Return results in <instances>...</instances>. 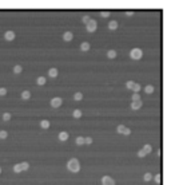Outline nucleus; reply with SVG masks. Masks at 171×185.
<instances>
[{"mask_svg": "<svg viewBox=\"0 0 171 185\" xmlns=\"http://www.w3.org/2000/svg\"><path fill=\"white\" fill-rule=\"evenodd\" d=\"M79 168H80V165H79V161L78 160H71L70 162H68V169L71 170V172H78L79 170Z\"/></svg>", "mask_w": 171, "mask_h": 185, "instance_id": "1", "label": "nucleus"}, {"mask_svg": "<svg viewBox=\"0 0 171 185\" xmlns=\"http://www.w3.org/2000/svg\"><path fill=\"white\" fill-rule=\"evenodd\" d=\"M130 56H131L132 59H140V58L143 56V51H142L140 48H132V50L130 51Z\"/></svg>", "mask_w": 171, "mask_h": 185, "instance_id": "2", "label": "nucleus"}, {"mask_svg": "<svg viewBox=\"0 0 171 185\" xmlns=\"http://www.w3.org/2000/svg\"><path fill=\"white\" fill-rule=\"evenodd\" d=\"M86 28H87V31L88 32H94V31H96V28H98V23H96V20H92V19H90V22L86 24Z\"/></svg>", "mask_w": 171, "mask_h": 185, "instance_id": "3", "label": "nucleus"}, {"mask_svg": "<svg viewBox=\"0 0 171 185\" xmlns=\"http://www.w3.org/2000/svg\"><path fill=\"white\" fill-rule=\"evenodd\" d=\"M28 169V164L27 162H21V164H17L15 166V172H21V170H26Z\"/></svg>", "mask_w": 171, "mask_h": 185, "instance_id": "4", "label": "nucleus"}, {"mask_svg": "<svg viewBox=\"0 0 171 185\" xmlns=\"http://www.w3.org/2000/svg\"><path fill=\"white\" fill-rule=\"evenodd\" d=\"M102 181H103V185H114V184H115L114 180H112L111 177H108V176H104Z\"/></svg>", "mask_w": 171, "mask_h": 185, "instance_id": "5", "label": "nucleus"}, {"mask_svg": "<svg viewBox=\"0 0 171 185\" xmlns=\"http://www.w3.org/2000/svg\"><path fill=\"white\" fill-rule=\"evenodd\" d=\"M127 87L128 89H132L134 91H139V89H140V86L136 85V83H134V82H127Z\"/></svg>", "mask_w": 171, "mask_h": 185, "instance_id": "6", "label": "nucleus"}, {"mask_svg": "<svg viewBox=\"0 0 171 185\" xmlns=\"http://www.w3.org/2000/svg\"><path fill=\"white\" fill-rule=\"evenodd\" d=\"M72 38H74V35H72V32H70V31H66V32L63 34V39L66 40V42H71Z\"/></svg>", "mask_w": 171, "mask_h": 185, "instance_id": "7", "label": "nucleus"}, {"mask_svg": "<svg viewBox=\"0 0 171 185\" xmlns=\"http://www.w3.org/2000/svg\"><path fill=\"white\" fill-rule=\"evenodd\" d=\"M15 32L13 31H7L6 34H4V38H6V40H13L15 39Z\"/></svg>", "mask_w": 171, "mask_h": 185, "instance_id": "8", "label": "nucleus"}, {"mask_svg": "<svg viewBox=\"0 0 171 185\" xmlns=\"http://www.w3.org/2000/svg\"><path fill=\"white\" fill-rule=\"evenodd\" d=\"M51 105H52L54 107H59V106L61 105V99H60V98H54V99L51 101Z\"/></svg>", "mask_w": 171, "mask_h": 185, "instance_id": "9", "label": "nucleus"}, {"mask_svg": "<svg viewBox=\"0 0 171 185\" xmlns=\"http://www.w3.org/2000/svg\"><path fill=\"white\" fill-rule=\"evenodd\" d=\"M80 50H82V51H88V50H90V43H88V42H83V43L80 44Z\"/></svg>", "mask_w": 171, "mask_h": 185, "instance_id": "10", "label": "nucleus"}, {"mask_svg": "<svg viewBox=\"0 0 171 185\" xmlns=\"http://www.w3.org/2000/svg\"><path fill=\"white\" fill-rule=\"evenodd\" d=\"M108 28L110 30H116L118 28V22L116 20H111V22L108 23Z\"/></svg>", "mask_w": 171, "mask_h": 185, "instance_id": "11", "label": "nucleus"}, {"mask_svg": "<svg viewBox=\"0 0 171 185\" xmlns=\"http://www.w3.org/2000/svg\"><path fill=\"white\" fill-rule=\"evenodd\" d=\"M131 106H132V109H139V107L142 106V101H140V99H138V101H134Z\"/></svg>", "mask_w": 171, "mask_h": 185, "instance_id": "12", "label": "nucleus"}, {"mask_svg": "<svg viewBox=\"0 0 171 185\" xmlns=\"http://www.w3.org/2000/svg\"><path fill=\"white\" fill-rule=\"evenodd\" d=\"M107 56H108L110 59H114L116 56V51L115 50H110V51H107Z\"/></svg>", "mask_w": 171, "mask_h": 185, "instance_id": "13", "label": "nucleus"}, {"mask_svg": "<svg viewBox=\"0 0 171 185\" xmlns=\"http://www.w3.org/2000/svg\"><path fill=\"white\" fill-rule=\"evenodd\" d=\"M59 138H60L61 141H66V139L68 138V134H67L66 132H61V133L59 134Z\"/></svg>", "mask_w": 171, "mask_h": 185, "instance_id": "14", "label": "nucleus"}, {"mask_svg": "<svg viewBox=\"0 0 171 185\" xmlns=\"http://www.w3.org/2000/svg\"><path fill=\"white\" fill-rule=\"evenodd\" d=\"M50 76L56 78V76H58V70H56V69H51V70H50Z\"/></svg>", "mask_w": 171, "mask_h": 185, "instance_id": "15", "label": "nucleus"}, {"mask_svg": "<svg viewBox=\"0 0 171 185\" xmlns=\"http://www.w3.org/2000/svg\"><path fill=\"white\" fill-rule=\"evenodd\" d=\"M13 71L16 73V74H19V73H21V71H23V67H21V66H15V69H13Z\"/></svg>", "mask_w": 171, "mask_h": 185, "instance_id": "16", "label": "nucleus"}, {"mask_svg": "<svg viewBox=\"0 0 171 185\" xmlns=\"http://www.w3.org/2000/svg\"><path fill=\"white\" fill-rule=\"evenodd\" d=\"M82 20H83V23H84V24H87V23L90 22V16H88V15H86V16L82 17Z\"/></svg>", "mask_w": 171, "mask_h": 185, "instance_id": "17", "label": "nucleus"}, {"mask_svg": "<svg viewBox=\"0 0 171 185\" xmlns=\"http://www.w3.org/2000/svg\"><path fill=\"white\" fill-rule=\"evenodd\" d=\"M48 126H50V122H48V121H41V128L47 129Z\"/></svg>", "mask_w": 171, "mask_h": 185, "instance_id": "18", "label": "nucleus"}, {"mask_svg": "<svg viewBox=\"0 0 171 185\" xmlns=\"http://www.w3.org/2000/svg\"><path fill=\"white\" fill-rule=\"evenodd\" d=\"M100 15H102V17H108L110 16V11H102Z\"/></svg>", "mask_w": 171, "mask_h": 185, "instance_id": "19", "label": "nucleus"}, {"mask_svg": "<svg viewBox=\"0 0 171 185\" xmlns=\"http://www.w3.org/2000/svg\"><path fill=\"white\" fill-rule=\"evenodd\" d=\"M37 83H39V85H44V83H46V78L40 76V78L37 79Z\"/></svg>", "mask_w": 171, "mask_h": 185, "instance_id": "20", "label": "nucleus"}, {"mask_svg": "<svg viewBox=\"0 0 171 185\" xmlns=\"http://www.w3.org/2000/svg\"><path fill=\"white\" fill-rule=\"evenodd\" d=\"M21 97H23L24 99H28V98H30V91H23V94H21Z\"/></svg>", "mask_w": 171, "mask_h": 185, "instance_id": "21", "label": "nucleus"}, {"mask_svg": "<svg viewBox=\"0 0 171 185\" xmlns=\"http://www.w3.org/2000/svg\"><path fill=\"white\" fill-rule=\"evenodd\" d=\"M76 143H78V145H82V143H84V138H83V137H79V138L76 139Z\"/></svg>", "mask_w": 171, "mask_h": 185, "instance_id": "22", "label": "nucleus"}, {"mask_svg": "<svg viewBox=\"0 0 171 185\" xmlns=\"http://www.w3.org/2000/svg\"><path fill=\"white\" fill-rule=\"evenodd\" d=\"M80 115H82V111H80V110H75V111H74V117L79 118Z\"/></svg>", "mask_w": 171, "mask_h": 185, "instance_id": "23", "label": "nucleus"}, {"mask_svg": "<svg viewBox=\"0 0 171 185\" xmlns=\"http://www.w3.org/2000/svg\"><path fill=\"white\" fill-rule=\"evenodd\" d=\"M154 91V87L153 86H147L146 87V93H153Z\"/></svg>", "mask_w": 171, "mask_h": 185, "instance_id": "24", "label": "nucleus"}, {"mask_svg": "<svg viewBox=\"0 0 171 185\" xmlns=\"http://www.w3.org/2000/svg\"><path fill=\"white\" fill-rule=\"evenodd\" d=\"M74 98H75L76 101H80V99H82V94H80V93H76V94L74 95Z\"/></svg>", "mask_w": 171, "mask_h": 185, "instance_id": "25", "label": "nucleus"}, {"mask_svg": "<svg viewBox=\"0 0 171 185\" xmlns=\"http://www.w3.org/2000/svg\"><path fill=\"white\" fill-rule=\"evenodd\" d=\"M6 137H7V132L2 130V132H0V138H6Z\"/></svg>", "mask_w": 171, "mask_h": 185, "instance_id": "26", "label": "nucleus"}, {"mask_svg": "<svg viewBox=\"0 0 171 185\" xmlns=\"http://www.w3.org/2000/svg\"><path fill=\"white\" fill-rule=\"evenodd\" d=\"M150 150H151V146L146 145V146H144V153H147V152H150Z\"/></svg>", "mask_w": 171, "mask_h": 185, "instance_id": "27", "label": "nucleus"}, {"mask_svg": "<svg viewBox=\"0 0 171 185\" xmlns=\"http://www.w3.org/2000/svg\"><path fill=\"white\" fill-rule=\"evenodd\" d=\"M144 180H146V181H148V180H151V174H148V173H147V174L144 176Z\"/></svg>", "mask_w": 171, "mask_h": 185, "instance_id": "28", "label": "nucleus"}, {"mask_svg": "<svg viewBox=\"0 0 171 185\" xmlns=\"http://www.w3.org/2000/svg\"><path fill=\"white\" fill-rule=\"evenodd\" d=\"M138 156H139V157H143V156H146V153H144V150H140V152L138 153Z\"/></svg>", "mask_w": 171, "mask_h": 185, "instance_id": "29", "label": "nucleus"}, {"mask_svg": "<svg viewBox=\"0 0 171 185\" xmlns=\"http://www.w3.org/2000/svg\"><path fill=\"white\" fill-rule=\"evenodd\" d=\"M6 93H7V90H6V89H0V95H4Z\"/></svg>", "mask_w": 171, "mask_h": 185, "instance_id": "30", "label": "nucleus"}, {"mask_svg": "<svg viewBox=\"0 0 171 185\" xmlns=\"http://www.w3.org/2000/svg\"><path fill=\"white\" fill-rule=\"evenodd\" d=\"M126 15H127V16H132L134 12H132V11H126Z\"/></svg>", "mask_w": 171, "mask_h": 185, "instance_id": "31", "label": "nucleus"}, {"mask_svg": "<svg viewBox=\"0 0 171 185\" xmlns=\"http://www.w3.org/2000/svg\"><path fill=\"white\" fill-rule=\"evenodd\" d=\"M10 117H11L10 114H4V117H3V118H4L6 121H7V119H10Z\"/></svg>", "mask_w": 171, "mask_h": 185, "instance_id": "32", "label": "nucleus"}, {"mask_svg": "<svg viewBox=\"0 0 171 185\" xmlns=\"http://www.w3.org/2000/svg\"><path fill=\"white\" fill-rule=\"evenodd\" d=\"M0 172H2V169H0Z\"/></svg>", "mask_w": 171, "mask_h": 185, "instance_id": "33", "label": "nucleus"}]
</instances>
